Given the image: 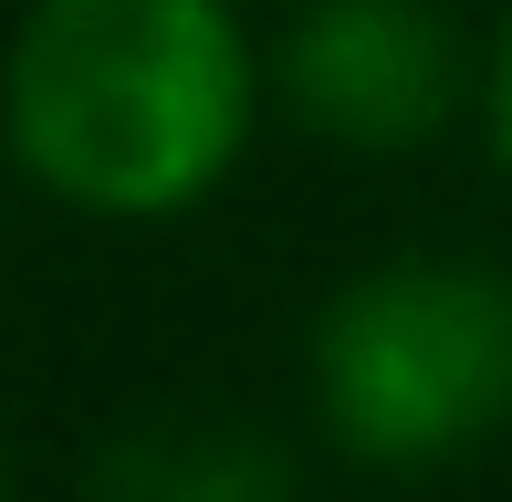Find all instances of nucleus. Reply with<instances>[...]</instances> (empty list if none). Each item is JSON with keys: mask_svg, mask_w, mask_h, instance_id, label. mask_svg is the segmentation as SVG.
Instances as JSON below:
<instances>
[{"mask_svg": "<svg viewBox=\"0 0 512 502\" xmlns=\"http://www.w3.org/2000/svg\"><path fill=\"white\" fill-rule=\"evenodd\" d=\"M241 126L251 53L220 0H42L11 42V147L74 210H189Z\"/></svg>", "mask_w": 512, "mask_h": 502, "instance_id": "f257e3e1", "label": "nucleus"}, {"mask_svg": "<svg viewBox=\"0 0 512 502\" xmlns=\"http://www.w3.org/2000/svg\"><path fill=\"white\" fill-rule=\"evenodd\" d=\"M314 387L345 450L450 461L512 419V283L471 262H398L335 293L314 335Z\"/></svg>", "mask_w": 512, "mask_h": 502, "instance_id": "f03ea898", "label": "nucleus"}, {"mask_svg": "<svg viewBox=\"0 0 512 502\" xmlns=\"http://www.w3.org/2000/svg\"><path fill=\"white\" fill-rule=\"evenodd\" d=\"M283 84L345 147H418L450 116V32L429 0H314L293 21Z\"/></svg>", "mask_w": 512, "mask_h": 502, "instance_id": "7ed1b4c3", "label": "nucleus"}, {"mask_svg": "<svg viewBox=\"0 0 512 502\" xmlns=\"http://www.w3.org/2000/svg\"><path fill=\"white\" fill-rule=\"evenodd\" d=\"M95 502H293V482L283 450L241 419H157L105 450Z\"/></svg>", "mask_w": 512, "mask_h": 502, "instance_id": "20e7f679", "label": "nucleus"}, {"mask_svg": "<svg viewBox=\"0 0 512 502\" xmlns=\"http://www.w3.org/2000/svg\"><path fill=\"white\" fill-rule=\"evenodd\" d=\"M492 136H502V157H512V32H502V63H492Z\"/></svg>", "mask_w": 512, "mask_h": 502, "instance_id": "39448f33", "label": "nucleus"}, {"mask_svg": "<svg viewBox=\"0 0 512 502\" xmlns=\"http://www.w3.org/2000/svg\"><path fill=\"white\" fill-rule=\"evenodd\" d=\"M0 502H11V492H0Z\"/></svg>", "mask_w": 512, "mask_h": 502, "instance_id": "423d86ee", "label": "nucleus"}]
</instances>
